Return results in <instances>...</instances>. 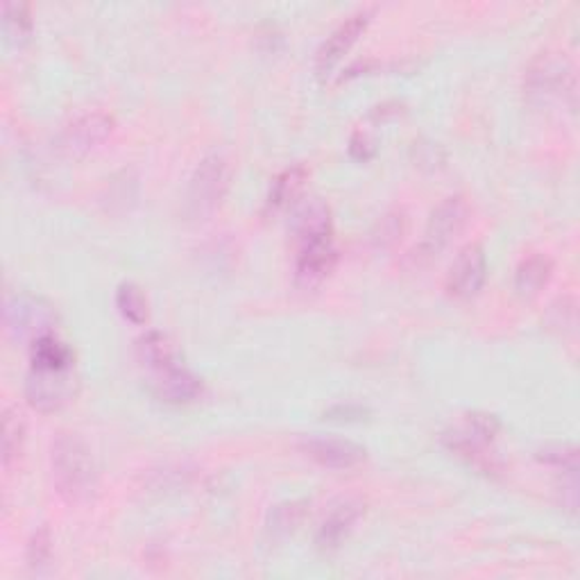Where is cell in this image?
<instances>
[{"instance_id":"6da1fadb","label":"cell","mask_w":580,"mask_h":580,"mask_svg":"<svg viewBox=\"0 0 580 580\" xmlns=\"http://www.w3.org/2000/svg\"><path fill=\"white\" fill-rule=\"evenodd\" d=\"M51 476L66 504L92 502L98 489V467L88 444L77 433H60L51 444Z\"/></svg>"},{"instance_id":"7a4b0ae2","label":"cell","mask_w":580,"mask_h":580,"mask_svg":"<svg viewBox=\"0 0 580 580\" xmlns=\"http://www.w3.org/2000/svg\"><path fill=\"white\" fill-rule=\"evenodd\" d=\"M499 433V420L487 413H470L458 426L442 433V444L472 467L493 474L497 472L495 440Z\"/></svg>"},{"instance_id":"3957f363","label":"cell","mask_w":580,"mask_h":580,"mask_svg":"<svg viewBox=\"0 0 580 580\" xmlns=\"http://www.w3.org/2000/svg\"><path fill=\"white\" fill-rule=\"evenodd\" d=\"M526 92L540 103H562L576 107V68L558 53H542L526 71Z\"/></svg>"},{"instance_id":"277c9868","label":"cell","mask_w":580,"mask_h":580,"mask_svg":"<svg viewBox=\"0 0 580 580\" xmlns=\"http://www.w3.org/2000/svg\"><path fill=\"white\" fill-rule=\"evenodd\" d=\"M232 184V164L222 152L207 155L191 175L187 191V213L191 218L211 215L225 200Z\"/></svg>"},{"instance_id":"5b68a950","label":"cell","mask_w":580,"mask_h":580,"mask_svg":"<svg viewBox=\"0 0 580 580\" xmlns=\"http://www.w3.org/2000/svg\"><path fill=\"white\" fill-rule=\"evenodd\" d=\"M3 320H6V331L10 338L32 345L34 340L43 336L55 334L57 310L43 297L14 295L6 302Z\"/></svg>"},{"instance_id":"8992f818","label":"cell","mask_w":580,"mask_h":580,"mask_svg":"<svg viewBox=\"0 0 580 580\" xmlns=\"http://www.w3.org/2000/svg\"><path fill=\"white\" fill-rule=\"evenodd\" d=\"M77 390L80 379L75 375V368H30L25 379V399L39 413H55L64 409L77 397Z\"/></svg>"},{"instance_id":"52a82bcc","label":"cell","mask_w":580,"mask_h":580,"mask_svg":"<svg viewBox=\"0 0 580 580\" xmlns=\"http://www.w3.org/2000/svg\"><path fill=\"white\" fill-rule=\"evenodd\" d=\"M470 215V204L463 196L444 198L431 213L424 241L418 245V259H431L442 247H447L450 241L461 234Z\"/></svg>"},{"instance_id":"ba28073f","label":"cell","mask_w":580,"mask_h":580,"mask_svg":"<svg viewBox=\"0 0 580 580\" xmlns=\"http://www.w3.org/2000/svg\"><path fill=\"white\" fill-rule=\"evenodd\" d=\"M487 280V259L478 243L465 245L447 273V293L456 299H474Z\"/></svg>"},{"instance_id":"9c48e42d","label":"cell","mask_w":580,"mask_h":580,"mask_svg":"<svg viewBox=\"0 0 580 580\" xmlns=\"http://www.w3.org/2000/svg\"><path fill=\"white\" fill-rule=\"evenodd\" d=\"M336 261L338 252L334 245V236L299 245V254L295 261V286L299 291L318 288L334 273Z\"/></svg>"},{"instance_id":"30bf717a","label":"cell","mask_w":580,"mask_h":580,"mask_svg":"<svg viewBox=\"0 0 580 580\" xmlns=\"http://www.w3.org/2000/svg\"><path fill=\"white\" fill-rule=\"evenodd\" d=\"M114 125L116 120L107 112L84 114L62 131L60 148L68 157H84L92 150H96L109 137V134L114 131Z\"/></svg>"},{"instance_id":"8fae6325","label":"cell","mask_w":580,"mask_h":580,"mask_svg":"<svg viewBox=\"0 0 580 580\" xmlns=\"http://www.w3.org/2000/svg\"><path fill=\"white\" fill-rule=\"evenodd\" d=\"M372 17H375V10L363 8L359 12L349 14L338 28H334V32L320 43V49L316 53V71L320 75L329 73L347 55V51L354 46L356 39H359L370 25Z\"/></svg>"},{"instance_id":"7c38bea8","label":"cell","mask_w":580,"mask_h":580,"mask_svg":"<svg viewBox=\"0 0 580 580\" xmlns=\"http://www.w3.org/2000/svg\"><path fill=\"white\" fill-rule=\"evenodd\" d=\"M299 450L323 467L329 470H349L361 465L368 456L366 447H361L359 442L345 440V437H325V435H314V437H302Z\"/></svg>"},{"instance_id":"4fadbf2b","label":"cell","mask_w":580,"mask_h":580,"mask_svg":"<svg viewBox=\"0 0 580 580\" xmlns=\"http://www.w3.org/2000/svg\"><path fill=\"white\" fill-rule=\"evenodd\" d=\"M291 230L297 245L334 236L331 209L323 198H306L295 207L291 218Z\"/></svg>"},{"instance_id":"5bb4252c","label":"cell","mask_w":580,"mask_h":580,"mask_svg":"<svg viewBox=\"0 0 580 580\" xmlns=\"http://www.w3.org/2000/svg\"><path fill=\"white\" fill-rule=\"evenodd\" d=\"M150 386L152 392L159 399L168 401V404H191V401H196L204 390L202 379L180 363L159 375H152Z\"/></svg>"},{"instance_id":"9a60e30c","label":"cell","mask_w":580,"mask_h":580,"mask_svg":"<svg viewBox=\"0 0 580 580\" xmlns=\"http://www.w3.org/2000/svg\"><path fill=\"white\" fill-rule=\"evenodd\" d=\"M366 513V506L359 499H340L338 504L331 506V510L327 513V517L323 519L318 535H316V542L320 549H334L338 547L349 530L354 528V524L361 519V515Z\"/></svg>"},{"instance_id":"2e32d148","label":"cell","mask_w":580,"mask_h":580,"mask_svg":"<svg viewBox=\"0 0 580 580\" xmlns=\"http://www.w3.org/2000/svg\"><path fill=\"white\" fill-rule=\"evenodd\" d=\"M134 356L139 366H144L150 375H159L172 366H177V349L168 334L164 331H146L134 342Z\"/></svg>"},{"instance_id":"e0dca14e","label":"cell","mask_w":580,"mask_h":580,"mask_svg":"<svg viewBox=\"0 0 580 580\" xmlns=\"http://www.w3.org/2000/svg\"><path fill=\"white\" fill-rule=\"evenodd\" d=\"M306 177H308V168L304 164H295V166L284 168L275 177L273 184H271V191H267V196H265L263 215L273 218V215L282 213L288 204H293L304 189Z\"/></svg>"},{"instance_id":"ac0fdd59","label":"cell","mask_w":580,"mask_h":580,"mask_svg":"<svg viewBox=\"0 0 580 580\" xmlns=\"http://www.w3.org/2000/svg\"><path fill=\"white\" fill-rule=\"evenodd\" d=\"M553 277V261L547 254L526 256L515 273V288L521 297H535Z\"/></svg>"},{"instance_id":"d6986e66","label":"cell","mask_w":580,"mask_h":580,"mask_svg":"<svg viewBox=\"0 0 580 580\" xmlns=\"http://www.w3.org/2000/svg\"><path fill=\"white\" fill-rule=\"evenodd\" d=\"M30 361L32 368H49V370L75 368L73 349L66 342H62L55 334L43 336L30 345Z\"/></svg>"},{"instance_id":"ffe728a7","label":"cell","mask_w":580,"mask_h":580,"mask_svg":"<svg viewBox=\"0 0 580 580\" xmlns=\"http://www.w3.org/2000/svg\"><path fill=\"white\" fill-rule=\"evenodd\" d=\"M308 513V504L306 502H284L280 506H275L267 515L265 521V530L271 532V538H288L291 532L297 530V526H302L304 517Z\"/></svg>"},{"instance_id":"44dd1931","label":"cell","mask_w":580,"mask_h":580,"mask_svg":"<svg viewBox=\"0 0 580 580\" xmlns=\"http://www.w3.org/2000/svg\"><path fill=\"white\" fill-rule=\"evenodd\" d=\"M116 306L120 310V316L129 320L131 325H146L148 323V299L144 291L134 282H123L116 291Z\"/></svg>"},{"instance_id":"7402d4cb","label":"cell","mask_w":580,"mask_h":580,"mask_svg":"<svg viewBox=\"0 0 580 580\" xmlns=\"http://www.w3.org/2000/svg\"><path fill=\"white\" fill-rule=\"evenodd\" d=\"M23 440H25V424L17 409L8 407L3 411V465L6 470L12 467V463L23 452Z\"/></svg>"},{"instance_id":"603a6c76","label":"cell","mask_w":580,"mask_h":580,"mask_svg":"<svg viewBox=\"0 0 580 580\" xmlns=\"http://www.w3.org/2000/svg\"><path fill=\"white\" fill-rule=\"evenodd\" d=\"M3 30L10 43H25L32 34V17L25 3H6L3 8Z\"/></svg>"},{"instance_id":"cb8c5ba5","label":"cell","mask_w":580,"mask_h":580,"mask_svg":"<svg viewBox=\"0 0 580 580\" xmlns=\"http://www.w3.org/2000/svg\"><path fill=\"white\" fill-rule=\"evenodd\" d=\"M538 461L556 465L565 472H578V450L567 442H551L538 452Z\"/></svg>"},{"instance_id":"d4e9b609","label":"cell","mask_w":580,"mask_h":580,"mask_svg":"<svg viewBox=\"0 0 580 580\" xmlns=\"http://www.w3.org/2000/svg\"><path fill=\"white\" fill-rule=\"evenodd\" d=\"M51 551H53V538H51V528L49 526H41L32 532L30 545H28V567L30 569H41L51 560Z\"/></svg>"},{"instance_id":"484cf974","label":"cell","mask_w":580,"mask_h":580,"mask_svg":"<svg viewBox=\"0 0 580 580\" xmlns=\"http://www.w3.org/2000/svg\"><path fill=\"white\" fill-rule=\"evenodd\" d=\"M401 234H404V218L397 213H388L375 225L372 241L379 247H390L401 239Z\"/></svg>"},{"instance_id":"4316f807","label":"cell","mask_w":580,"mask_h":580,"mask_svg":"<svg viewBox=\"0 0 580 580\" xmlns=\"http://www.w3.org/2000/svg\"><path fill=\"white\" fill-rule=\"evenodd\" d=\"M375 152H377V144L370 134H366L363 129H356L349 139V155L356 161H370Z\"/></svg>"}]
</instances>
